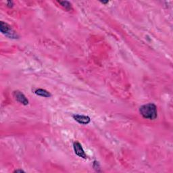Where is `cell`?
Instances as JSON below:
<instances>
[{
    "mask_svg": "<svg viewBox=\"0 0 173 173\" xmlns=\"http://www.w3.org/2000/svg\"><path fill=\"white\" fill-rule=\"evenodd\" d=\"M73 148H74V153L76 154V155H77L78 156H79L82 158L84 159H87V155L85 152L83 148L82 147V145L79 142H74L73 144Z\"/></svg>",
    "mask_w": 173,
    "mask_h": 173,
    "instance_id": "obj_3",
    "label": "cell"
},
{
    "mask_svg": "<svg viewBox=\"0 0 173 173\" xmlns=\"http://www.w3.org/2000/svg\"><path fill=\"white\" fill-rule=\"evenodd\" d=\"M58 2L62 6L63 8H65L67 10H72V6H71V3L67 1H58Z\"/></svg>",
    "mask_w": 173,
    "mask_h": 173,
    "instance_id": "obj_7",
    "label": "cell"
},
{
    "mask_svg": "<svg viewBox=\"0 0 173 173\" xmlns=\"http://www.w3.org/2000/svg\"><path fill=\"white\" fill-rule=\"evenodd\" d=\"M73 117L74 120L81 124H87L91 122L90 118L87 116H85V115L74 114Z\"/></svg>",
    "mask_w": 173,
    "mask_h": 173,
    "instance_id": "obj_5",
    "label": "cell"
},
{
    "mask_svg": "<svg viewBox=\"0 0 173 173\" xmlns=\"http://www.w3.org/2000/svg\"><path fill=\"white\" fill-rule=\"evenodd\" d=\"M140 112L142 116L148 120H155L158 116L157 107L152 103L141 106L140 108Z\"/></svg>",
    "mask_w": 173,
    "mask_h": 173,
    "instance_id": "obj_1",
    "label": "cell"
},
{
    "mask_svg": "<svg viewBox=\"0 0 173 173\" xmlns=\"http://www.w3.org/2000/svg\"><path fill=\"white\" fill-rule=\"evenodd\" d=\"M0 30L3 35L9 37L10 39H18L19 37L18 34L12 29L11 26L3 21L0 22Z\"/></svg>",
    "mask_w": 173,
    "mask_h": 173,
    "instance_id": "obj_2",
    "label": "cell"
},
{
    "mask_svg": "<svg viewBox=\"0 0 173 173\" xmlns=\"http://www.w3.org/2000/svg\"><path fill=\"white\" fill-rule=\"evenodd\" d=\"M13 2L12 1H8V2H7V6H8L9 8H12L13 7Z\"/></svg>",
    "mask_w": 173,
    "mask_h": 173,
    "instance_id": "obj_8",
    "label": "cell"
},
{
    "mask_svg": "<svg viewBox=\"0 0 173 173\" xmlns=\"http://www.w3.org/2000/svg\"><path fill=\"white\" fill-rule=\"evenodd\" d=\"M35 93L37 95V96H41V97H50L51 96H52V94H51L49 91H47L45 89H36L35 91Z\"/></svg>",
    "mask_w": 173,
    "mask_h": 173,
    "instance_id": "obj_6",
    "label": "cell"
},
{
    "mask_svg": "<svg viewBox=\"0 0 173 173\" xmlns=\"http://www.w3.org/2000/svg\"><path fill=\"white\" fill-rule=\"evenodd\" d=\"M14 97H15L16 101H18L19 103L23 104L24 106H26L29 104V100H27L26 96L20 91H15L13 93Z\"/></svg>",
    "mask_w": 173,
    "mask_h": 173,
    "instance_id": "obj_4",
    "label": "cell"
},
{
    "mask_svg": "<svg viewBox=\"0 0 173 173\" xmlns=\"http://www.w3.org/2000/svg\"><path fill=\"white\" fill-rule=\"evenodd\" d=\"M14 172H25V171L20 169V170H16V171H14Z\"/></svg>",
    "mask_w": 173,
    "mask_h": 173,
    "instance_id": "obj_9",
    "label": "cell"
},
{
    "mask_svg": "<svg viewBox=\"0 0 173 173\" xmlns=\"http://www.w3.org/2000/svg\"><path fill=\"white\" fill-rule=\"evenodd\" d=\"M101 2L102 3H104V4H106V3H108V2H109L107 1V2Z\"/></svg>",
    "mask_w": 173,
    "mask_h": 173,
    "instance_id": "obj_10",
    "label": "cell"
}]
</instances>
